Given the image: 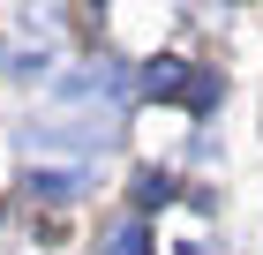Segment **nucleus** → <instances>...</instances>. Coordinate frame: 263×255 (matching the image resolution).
<instances>
[{"mask_svg": "<svg viewBox=\"0 0 263 255\" xmlns=\"http://www.w3.org/2000/svg\"><path fill=\"white\" fill-rule=\"evenodd\" d=\"M181 83H188V68H181V60H173V53H158V60H151V68H143V90H151V98H173Z\"/></svg>", "mask_w": 263, "mask_h": 255, "instance_id": "obj_2", "label": "nucleus"}, {"mask_svg": "<svg viewBox=\"0 0 263 255\" xmlns=\"http://www.w3.org/2000/svg\"><path fill=\"white\" fill-rule=\"evenodd\" d=\"M181 255H211V248H181Z\"/></svg>", "mask_w": 263, "mask_h": 255, "instance_id": "obj_6", "label": "nucleus"}, {"mask_svg": "<svg viewBox=\"0 0 263 255\" xmlns=\"http://www.w3.org/2000/svg\"><path fill=\"white\" fill-rule=\"evenodd\" d=\"M218 98H226V83H218V75H188V105H196V113H211Z\"/></svg>", "mask_w": 263, "mask_h": 255, "instance_id": "obj_4", "label": "nucleus"}, {"mask_svg": "<svg viewBox=\"0 0 263 255\" xmlns=\"http://www.w3.org/2000/svg\"><path fill=\"white\" fill-rule=\"evenodd\" d=\"M83 188V173H68V165H38L30 173V195H45V203H68Z\"/></svg>", "mask_w": 263, "mask_h": 255, "instance_id": "obj_1", "label": "nucleus"}, {"mask_svg": "<svg viewBox=\"0 0 263 255\" xmlns=\"http://www.w3.org/2000/svg\"><path fill=\"white\" fill-rule=\"evenodd\" d=\"M136 203H173V180H165V173H143L136 180Z\"/></svg>", "mask_w": 263, "mask_h": 255, "instance_id": "obj_5", "label": "nucleus"}, {"mask_svg": "<svg viewBox=\"0 0 263 255\" xmlns=\"http://www.w3.org/2000/svg\"><path fill=\"white\" fill-rule=\"evenodd\" d=\"M98 255H151V233H143L136 218H128V225H113V233L98 240Z\"/></svg>", "mask_w": 263, "mask_h": 255, "instance_id": "obj_3", "label": "nucleus"}]
</instances>
